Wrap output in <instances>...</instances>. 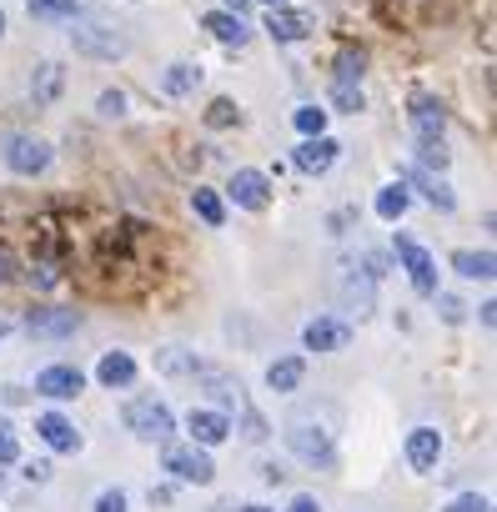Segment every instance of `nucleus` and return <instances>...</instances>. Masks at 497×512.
Listing matches in <instances>:
<instances>
[{"instance_id": "f257e3e1", "label": "nucleus", "mask_w": 497, "mask_h": 512, "mask_svg": "<svg viewBox=\"0 0 497 512\" xmlns=\"http://www.w3.org/2000/svg\"><path fill=\"white\" fill-rule=\"evenodd\" d=\"M126 427H131L141 442H171L176 412H171L161 397H131V402H126Z\"/></svg>"}, {"instance_id": "f03ea898", "label": "nucleus", "mask_w": 497, "mask_h": 512, "mask_svg": "<svg viewBox=\"0 0 497 512\" xmlns=\"http://www.w3.org/2000/svg\"><path fill=\"white\" fill-rule=\"evenodd\" d=\"M0 161H6L16 176H41V171H51L56 151H51V141L16 131V136H6V146H0Z\"/></svg>"}, {"instance_id": "7ed1b4c3", "label": "nucleus", "mask_w": 497, "mask_h": 512, "mask_svg": "<svg viewBox=\"0 0 497 512\" xmlns=\"http://www.w3.org/2000/svg\"><path fill=\"white\" fill-rule=\"evenodd\" d=\"M392 251H397V262L407 267L412 292H417V297H437V262H432V251H427L422 241H412V236H397Z\"/></svg>"}, {"instance_id": "20e7f679", "label": "nucleus", "mask_w": 497, "mask_h": 512, "mask_svg": "<svg viewBox=\"0 0 497 512\" xmlns=\"http://www.w3.org/2000/svg\"><path fill=\"white\" fill-rule=\"evenodd\" d=\"M287 447H292L302 462H312V467H327V462H332V432H327L322 422H307V417L287 422Z\"/></svg>"}, {"instance_id": "39448f33", "label": "nucleus", "mask_w": 497, "mask_h": 512, "mask_svg": "<svg viewBox=\"0 0 497 512\" xmlns=\"http://www.w3.org/2000/svg\"><path fill=\"white\" fill-rule=\"evenodd\" d=\"M161 462H166V472H171L176 482H191V487H206V482L216 477V462H211L206 447H196V442H191V447H166Z\"/></svg>"}, {"instance_id": "423d86ee", "label": "nucleus", "mask_w": 497, "mask_h": 512, "mask_svg": "<svg viewBox=\"0 0 497 512\" xmlns=\"http://www.w3.org/2000/svg\"><path fill=\"white\" fill-rule=\"evenodd\" d=\"M226 196H231L241 211H267V206H272V176L257 171V166H241V171H231Z\"/></svg>"}, {"instance_id": "0eeeda50", "label": "nucleus", "mask_w": 497, "mask_h": 512, "mask_svg": "<svg viewBox=\"0 0 497 512\" xmlns=\"http://www.w3.org/2000/svg\"><path fill=\"white\" fill-rule=\"evenodd\" d=\"M71 46L81 51V56H91V61H121L131 46H126V36H116L111 26H76L71 31Z\"/></svg>"}, {"instance_id": "6e6552de", "label": "nucleus", "mask_w": 497, "mask_h": 512, "mask_svg": "<svg viewBox=\"0 0 497 512\" xmlns=\"http://www.w3.org/2000/svg\"><path fill=\"white\" fill-rule=\"evenodd\" d=\"M36 392L51 397V402H71V397L86 392V372L71 367V362H56V367H46V372L36 377Z\"/></svg>"}, {"instance_id": "1a4fd4ad", "label": "nucleus", "mask_w": 497, "mask_h": 512, "mask_svg": "<svg viewBox=\"0 0 497 512\" xmlns=\"http://www.w3.org/2000/svg\"><path fill=\"white\" fill-rule=\"evenodd\" d=\"M312 26H317V21H312L307 11H287V6H272V11H267V26H262V31H267V36H272L277 46H297V41H307V36H312Z\"/></svg>"}, {"instance_id": "9d476101", "label": "nucleus", "mask_w": 497, "mask_h": 512, "mask_svg": "<svg viewBox=\"0 0 497 512\" xmlns=\"http://www.w3.org/2000/svg\"><path fill=\"white\" fill-rule=\"evenodd\" d=\"M337 156H342V146H337L327 131H322V136H307V141L292 151V161H297L307 176H327V171L337 166Z\"/></svg>"}, {"instance_id": "9b49d317", "label": "nucleus", "mask_w": 497, "mask_h": 512, "mask_svg": "<svg viewBox=\"0 0 497 512\" xmlns=\"http://www.w3.org/2000/svg\"><path fill=\"white\" fill-rule=\"evenodd\" d=\"M402 452H407V467L427 477V472H437V457H442V432H437V427H412Z\"/></svg>"}, {"instance_id": "f8f14e48", "label": "nucleus", "mask_w": 497, "mask_h": 512, "mask_svg": "<svg viewBox=\"0 0 497 512\" xmlns=\"http://www.w3.org/2000/svg\"><path fill=\"white\" fill-rule=\"evenodd\" d=\"M186 432H191L196 447H216V442L231 437V422H226V412H216V407H191V412H186Z\"/></svg>"}, {"instance_id": "ddd939ff", "label": "nucleus", "mask_w": 497, "mask_h": 512, "mask_svg": "<svg viewBox=\"0 0 497 512\" xmlns=\"http://www.w3.org/2000/svg\"><path fill=\"white\" fill-rule=\"evenodd\" d=\"M26 332L61 342V337H76V332H81V317H76V312H61V307H41V312L26 317Z\"/></svg>"}, {"instance_id": "4468645a", "label": "nucleus", "mask_w": 497, "mask_h": 512, "mask_svg": "<svg viewBox=\"0 0 497 512\" xmlns=\"http://www.w3.org/2000/svg\"><path fill=\"white\" fill-rule=\"evenodd\" d=\"M347 342H352V327L337 322V317H317V322H307V332H302V347H307V352H337V347H347Z\"/></svg>"}, {"instance_id": "2eb2a0df", "label": "nucleus", "mask_w": 497, "mask_h": 512, "mask_svg": "<svg viewBox=\"0 0 497 512\" xmlns=\"http://www.w3.org/2000/svg\"><path fill=\"white\" fill-rule=\"evenodd\" d=\"M36 432H41V442H46L51 452H81V432H76V422L61 417V412H41V417H36Z\"/></svg>"}, {"instance_id": "dca6fc26", "label": "nucleus", "mask_w": 497, "mask_h": 512, "mask_svg": "<svg viewBox=\"0 0 497 512\" xmlns=\"http://www.w3.org/2000/svg\"><path fill=\"white\" fill-rule=\"evenodd\" d=\"M412 136H417V141H442V136H447V111H442V101H432V96H417V101H412Z\"/></svg>"}, {"instance_id": "f3484780", "label": "nucleus", "mask_w": 497, "mask_h": 512, "mask_svg": "<svg viewBox=\"0 0 497 512\" xmlns=\"http://www.w3.org/2000/svg\"><path fill=\"white\" fill-rule=\"evenodd\" d=\"M402 181H407V186H417V191H422V196H427V201H432L437 211H452V206H457L452 186H447V181H442L437 171H422V166H412V171H407Z\"/></svg>"}, {"instance_id": "a211bd4d", "label": "nucleus", "mask_w": 497, "mask_h": 512, "mask_svg": "<svg viewBox=\"0 0 497 512\" xmlns=\"http://www.w3.org/2000/svg\"><path fill=\"white\" fill-rule=\"evenodd\" d=\"M342 302L357 312V317H367L372 312V302H377V287H372V272H342Z\"/></svg>"}, {"instance_id": "6ab92c4d", "label": "nucleus", "mask_w": 497, "mask_h": 512, "mask_svg": "<svg viewBox=\"0 0 497 512\" xmlns=\"http://www.w3.org/2000/svg\"><path fill=\"white\" fill-rule=\"evenodd\" d=\"M452 272L467 277V282H492L497 256H492V251H472V246H462V251H452Z\"/></svg>"}, {"instance_id": "aec40b11", "label": "nucleus", "mask_w": 497, "mask_h": 512, "mask_svg": "<svg viewBox=\"0 0 497 512\" xmlns=\"http://www.w3.org/2000/svg\"><path fill=\"white\" fill-rule=\"evenodd\" d=\"M96 382L101 387H131L136 382V357L131 352H106L96 362Z\"/></svg>"}, {"instance_id": "412c9836", "label": "nucleus", "mask_w": 497, "mask_h": 512, "mask_svg": "<svg viewBox=\"0 0 497 512\" xmlns=\"http://www.w3.org/2000/svg\"><path fill=\"white\" fill-rule=\"evenodd\" d=\"M407 206H412V186H407V181H387V186L377 191V201H372V211H377L382 221H402Z\"/></svg>"}, {"instance_id": "4be33fe9", "label": "nucleus", "mask_w": 497, "mask_h": 512, "mask_svg": "<svg viewBox=\"0 0 497 512\" xmlns=\"http://www.w3.org/2000/svg\"><path fill=\"white\" fill-rule=\"evenodd\" d=\"M206 31H211L221 46H246V36H252V31H246V21L231 16V11H211V16H206Z\"/></svg>"}, {"instance_id": "5701e85b", "label": "nucleus", "mask_w": 497, "mask_h": 512, "mask_svg": "<svg viewBox=\"0 0 497 512\" xmlns=\"http://www.w3.org/2000/svg\"><path fill=\"white\" fill-rule=\"evenodd\" d=\"M302 377H307V362H302V357H282V362L267 367V387H272V392H297Z\"/></svg>"}, {"instance_id": "b1692460", "label": "nucleus", "mask_w": 497, "mask_h": 512, "mask_svg": "<svg viewBox=\"0 0 497 512\" xmlns=\"http://www.w3.org/2000/svg\"><path fill=\"white\" fill-rule=\"evenodd\" d=\"M61 86H66V71H61L56 61H41V66H36V76H31V96L46 106V101H56V96H61Z\"/></svg>"}, {"instance_id": "393cba45", "label": "nucleus", "mask_w": 497, "mask_h": 512, "mask_svg": "<svg viewBox=\"0 0 497 512\" xmlns=\"http://www.w3.org/2000/svg\"><path fill=\"white\" fill-rule=\"evenodd\" d=\"M201 86V66H191V61H176V66H166V76H161V91L166 96H191Z\"/></svg>"}, {"instance_id": "a878e982", "label": "nucleus", "mask_w": 497, "mask_h": 512, "mask_svg": "<svg viewBox=\"0 0 497 512\" xmlns=\"http://www.w3.org/2000/svg\"><path fill=\"white\" fill-rule=\"evenodd\" d=\"M191 211H196L206 226H226V201H221L211 186H196V191H191Z\"/></svg>"}, {"instance_id": "bb28decb", "label": "nucleus", "mask_w": 497, "mask_h": 512, "mask_svg": "<svg viewBox=\"0 0 497 512\" xmlns=\"http://www.w3.org/2000/svg\"><path fill=\"white\" fill-rule=\"evenodd\" d=\"M26 11L36 21H76L81 16V0H26Z\"/></svg>"}, {"instance_id": "cd10ccee", "label": "nucleus", "mask_w": 497, "mask_h": 512, "mask_svg": "<svg viewBox=\"0 0 497 512\" xmlns=\"http://www.w3.org/2000/svg\"><path fill=\"white\" fill-rule=\"evenodd\" d=\"M362 66H367V56L347 46V51L337 56V86H362Z\"/></svg>"}, {"instance_id": "c85d7f7f", "label": "nucleus", "mask_w": 497, "mask_h": 512, "mask_svg": "<svg viewBox=\"0 0 497 512\" xmlns=\"http://www.w3.org/2000/svg\"><path fill=\"white\" fill-rule=\"evenodd\" d=\"M292 126H297L302 136H322V131H327V111H322V106H297V111H292Z\"/></svg>"}, {"instance_id": "c756f323", "label": "nucleus", "mask_w": 497, "mask_h": 512, "mask_svg": "<svg viewBox=\"0 0 497 512\" xmlns=\"http://www.w3.org/2000/svg\"><path fill=\"white\" fill-rule=\"evenodd\" d=\"M236 116H241V111H236V101H226V96L206 106V126H211V131H226V126H236Z\"/></svg>"}, {"instance_id": "7c9ffc66", "label": "nucleus", "mask_w": 497, "mask_h": 512, "mask_svg": "<svg viewBox=\"0 0 497 512\" xmlns=\"http://www.w3.org/2000/svg\"><path fill=\"white\" fill-rule=\"evenodd\" d=\"M11 462H21V437L11 422H0V467H11Z\"/></svg>"}, {"instance_id": "2f4dec72", "label": "nucleus", "mask_w": 497, "mask_h": 512, "mask_svg": "<svg viewBox=\"0 0 497 512\" xmlns=\"http://www.w3.org/2000/svg\"><path fill=\"white\" fill-rule=\"evenodd\" d=\"M96 111H101L106 121H121V116H126V91H101Z\"/></svg>"}, {"instance_id": "473e14b6", "label": "nucleus", "mask_w": 497, "mask_h": 512, "mask_svg": "<svg viewBox=\"0 0 497 512\" xmlns=\"http://www.w3.org/2000/svg\"><path fill=\"white\" fill-rule=\"evenodd\" d=\"M447 512H492V502H487L482 492H462V497L447 502Z\"/></svg>"}, {"instance_id": "72a5a7b5", "label": "nucleus", "mask_w": 497, "mask_h": 512, "mask_svg": "<svg viewBox=\"0 0 497 512\" xmlns=\"http://www.w3.org/2000/svg\"><path fill=\"white\" fill-rule=\"evenodd\" d=\"M332 101H337L342 111L357 116V111H362V86H332Z\"/></svg>"}, {"instance_id": "f704fd0d", "label": "nucleus", "mask_w": 497, "mask_h": 512, "mask_svg": "<svg viewBox=\"0 0 497 512\" xmlns=\"http://www.w3.org/2000/svg\"><path fill=\"white\" fill-rule=\"evenodd\" d=\"M91 512H126V492H121V487H106V492L96 497Z\"/></svg>"}, {"instance_id": "c9c22d12", "label": "nucleus", "mask_w": 497, "mask_h": 512, "mask_svg": "<svg viewBox=\"0 0 497 512\" xmlns=\"http://www.w3.org/2000/svg\"><path fill=\"white\" fill-rule=\"evenodd\" d=\"M437 307H442V317H447V322H462V312H467L457 297H442V292H437Z\"/></svg>"}, {"instance_id": "e433bc0d", "label": "nucleus", "mask_w": 497, "mask_h": 512, "mask_svg": "<svg viewBox=\"0 0 497 512\" xmlns=\"http://www.w3.org/2000/svg\"><path fill=\"white\" fill-rule=\"evenodd\" d=\"M6 282H16V256L0 246V287H6Z\"/></svg>"}, {"instance_id": "4c0bfd02", "label": "nucleus", "mask_w": 497, "mask_h": 512, "mask_svg": "<svg viewBox=\"0 0 497 512\" xmlns=\"http://www.w3.org/2000/svg\"><path fill=\"white\" fill-rule=\"evenodd\" d=\"M287 512H322V502H317V497H312V492H297V497H292V507H287Z\"/></svg>"}, {"instance_id": "58836bf2", "label": "nucleus", "mask_w": 497, "mask_h": 512, "mask_svg": "<svg viewBox=\"0 0 497 512\" xmlns=\"http://www.w3.org/2000/svg\"><path fill=\"white\" fill-rule=\"evenodd\" d=\"M26 477L31 482H51V462H26Z\"/></svg>"}, {"instance_id": "ea45409f", "label": "nucleus", "mask_w": 497, "mask_h": 512, "mask_svg": "<svg viewBox=\"0 0 497 512\" xmlns=\"http://www.w3.org/2000/svg\"><path fill=\"white\" fill-rule=\"evenodd\" d=\"M221 11H231V16H241V21H246V11H252V0H221Z\"/></svg>"}, {"instance_id": "a19ab883", "label": "nucleus", "mask_w": 497, "mask_h": 512, "mask_svg": "<svg viewBox=\"0 0 497 512\" xmlns=\"http://www.w3.org/2000/svg\"><path fill=\"white\" fill-rule=\"evenodd\" d=\"M241 512H272V507H262V502H252V507H241Z\"/></svg>"}, {"instance_id": "79ce46f5", "label": "nucleus", "mask_w": 497, "mask_h": 512, "mask_svg": "<svg viewBox=\"0 0 497 512\" xmlns=\"http://www.w3.org/2000/svg\"><path fill=\"white\" fill-rule=\"evenodd\" d=\"M6 337H11V327H6V322H0V342H6Z\"/></svg>"}, {"instance_id": "37998d69", "label": "nucleus", "mask_w": 497, "mask_h": 512, "mask_svg": "<svg viewBox=\"0 0 497 512\" xmlns=\"http://www.w3.org/2000/svg\"><path fill=\"white\" fill-rule=\"evenodd\" d=\"M0 36H6V11H0Z\"/></svg>"}, {"instance_id": "c03bdc74", "label": "nucleus", "mask_w": 497, "mask_h": 512, "mask_svg": "<svg viewBox=\"0 0 497 512\" xmlns=\"http://www.w3.org/2000/svg\"><path fill=\"white\" fill-rule=\"evenodd\" d=\"M267 6H287V0H267Z\"/></svg>"}, {"instance_id": "a18cd8bd", "label": "nucleus", "mask_w": 497, "mask_h": 512, "mask_svg": "<svg viewBox=\"0 0 497 512\" xmlns=\"http://www.w3.org/2000/svg\"><path fill=\"white\" fill-rule=\"evenodd\" d=\"M0 477H6V472H0Z\"/></svg>"}]
</instances>
